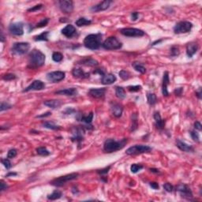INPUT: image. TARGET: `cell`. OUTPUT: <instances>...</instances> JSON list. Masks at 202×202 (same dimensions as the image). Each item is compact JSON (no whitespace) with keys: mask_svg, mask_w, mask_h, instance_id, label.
I'll list each match as a JSON object with an SVG mask.
<instances>
[{"mask_svg":"<svg viewBox=\"0 0 202 202\" xmlns=\"http://www.w3.org/2000/svg\"><path fill=\"white\" fill-rule=\"evenodd\" d=\"M45 54L40 50L34 49L28 55V67L29 68H38L44 65Z\"/></svg>","mask_w":202,"mask_h":202,"instance_id":"cell-1","label":"cell"},{"mask_svg":"<svg viewBox=\"0 0 202 202\" xmlns=\"http://www.w3.org/2000/svg\"><path fill=\"white\" fill-rule=\"evenodd\" d=\"M127 143V138H124L121 141H115L114 139H108L103 144V150L105 153H112L122 149Z\"/></svg>","mask_w":202,"mask_h":202,"instance_id":"cell-2","label":"cell"},{"mask_svg":"<svg viewBox=\"0 0 202 202\" xmlns=\"http://www.w3.org/2000/svg\"><path fill=\"white\" fill-rule=\"evenodd\" d=\"M102 35L100 33L97 34H89L84 40V46L89 50H98L102 45Z\"/></svg>","mask_w":202,"mask_h":202,"instance_id":"cell-3","label":"cell"},{"mask_svg":"<svg viewBox=\"0 0 202 202\" xmlns=\"http://www.w3.org/2000/svg\"><path fill=\"white\" fill-rule=\"evenodd\" d=\"M78 176H79L78 173H71V174H68L66 175H64V176H61L59 178H57V179H54V180H52L50 182V184L52 185V186H57V187H61V186H62L63 185L69 182L78 179Z\"/></svg>","mask_w":202,"mask_h":202,"instance_id":"cell-4","label":"cell"},{"mask_svg":"<svg viewBox=\"0 0 202 202\" xmlns=\"http://www.w3.org/2000/svg\"><path fill=\"white\" fill-rule=\"evenodd\" d=\"M30 49V44L27 42L15 43L11 48L12 54L14 55H23Z\"/></svg>","mask_w":202,"mask_h":202,"instance_id":"cell-5","label":"cell"},{"mask_svg":"<svg viewBox=\"0 0 202 202\" xmlns=\"http://www.w3.org/2000/svg\"><path fill=\"white\" fill-rule=\"evenodd\" d=\"M122 43L118 40L115 36H110L107 38L102 44V47L105 50H118L122 47Z\"/></svg>","mask_w":202,"mask_h":202,"instance_id":"cell-6","label":"cell"},{"mask_svg":"<svg viewBox=\"0 0 202 202\" xmlns=\"http://www.w3.org/2000/svg\"><path fill=\"white\" fill-rule=\"evenodd\" d=\"M152 151V148L148 145H136L129 147L126 150V153L127 155H134L137 154H142V153H149Z\"/></svg>","mask_w":202,"mask_h":202,"instance_id":"cell-7","label":"cell"},{"mask_svg":"<svg viewBox=\"0 0 202 202\" xmlns=\"http://www.w3.org/2000/svg\"><path fill=\"white\" fill-rule=\"evenodd\" d=\"M193 28V24L190 21H179L174 25V33L175 34H182L190 32Z\"/></svg>","mask_w":202,"mask_h":202,"instance_id":"cell-8","label":"cell"},{"mask_svg":"<svg viewBox=\"0 0 202 202\" xmlns=\"http://www.w3.org/2000/svg\"><path fill=\"white\" fill-rule=\"evenodd\" d=\"M121 34L129 37H141L145 35V32L136 28H124L120 30Z\"/></svg>","mask_w":202,"mask_h":202,"instance_id":"cell-9","label":"cell"},{"mask_svg":"<svg viewBox=\"0 0 202 202\" xmlns=\"http://www.w3.org/2000/svg\"><path fill=\"white\" fill-rule=\"evenodd\" d=\"M66 77V73L63 71H53V72H50L47 74V79L51 82L53 83H58L61 81L65 78Z\"/></svg>","mask_w":202,"mask_h":202,"instance_id":"cell-10","label":"cell"},{"mask_svg":"<svg viewBox=\"0 0 202 202\" xmlns=\"http://www.w3.org/2000/svg\"><path fill=\"white\" fill-rule=\"evenodd\" d=\"M176 190L179 193V194L184 198L190 199L193 198V193L190 188L187 185L183 183H181L178 185L176 187Z\"/></svg>","mask_w":202,"mask_h":202,"instance_id":"cell-11","label":"cell"},{"mask_svg":"<svg viewBox=\"0 0 202 202\" xmlns=\"http://www.w3.org/2000/svg\"><path fill=\"white\" fill-rule=\"evenodd\" d=\"M84 133H85V130L83 127L74 128V129L72 131L73 137H71V141L73 142H77L80 145L81 142L84 140Z\"/></svg>","mask_w":202,"mask_h":202,"instance_id":"cell-12","label":"cell"},{"mask_svg":"<svg viewBox=\"0 0 202 202\" xmlns=\"http://www.w3.org/2000/svg\"><path fill=\"white\" fill-rule=\"evenodd\" d=\"M9 33L14 36H22L24 34V25L22 22H15L9 26Z\"/></svg>","mask_w":202,"mask_h":202,"instance_id":"cell-13","label":"cell"},{"mask_svg":"<svg viewBox=\"0 0 202 202\" xmlns=\"http://www.w3.org/2000/svg\"><path fill=\"white\" fill-rule=\"evenodd\" d=\"M59 8L64 14H71L73 10V2L70 0H62L59 2Z\"/></svg>","mask_w":202,"mask_h":202,"instance_id":"cell-14","label":"cell"},{"mask_svg":"<svg viewBox=\"0 0 202 202\" xmlns=\"http://www.w3.org/2000/svg\"><path fill=\"white\" fill-rule=\"evenodd\" d=\"M45 89V84L42 81L35 80L32 84L28 85V87L25 88L23 90V92H30V91H40Z\"/></svg>","mask_w":202,"mask_h":202,"instance_id":"cell-15","label":"cell"},{"mask_svg":"<svg viewBox=\"0 0 202 202\" xmlns=\"http://www.w3.org/2000/svg\"><path fill=\"white\" fill-rule=\"evenodd\" d=\"M112 3V1L110 0H105V1H103V2H100L97 5L92 7L91 8V11L93 12V13H97V12H100L103 11V10H106L108 9L109 7H110V4Z\"/></svg>","mask_w":202,"mask_h":202,"instance_id":"cell-16","label":"cell"},{"mask_svg":"<svg viewBox=\"0 0 202 202\" xmlns=\"http://www.w3.org/2000/svg\"><path fill=\"white\" fill-rule=\"evenodd\" d=\"M106 91L107 90L104 88H101V89H91L89 91V95L90 97L95 98V99H100V98H103L105 96Z\"/></svg>","mask_w":202,"mask_h":202,"instance_id":"cell-17","label":"cell"},{"mask_svg":"<svg viewBox=\"0 0 202 202\" xmlns=\"http://www.w3.org/2000/svg\"><path fill=\"white\" fill-rule=\"evenodd\" d=\"M62 34H63L67 38H72L73 36L76 35L77 30L76 28L72 25H67L65 26L62 29Z\"/></svg>","mask_w":202,"mask_h":202,"instance_id":"cell-18","label":"cell"},{"mask_svg":"<svg viewBox=\"0 0 202 202\" xmlns=\"http://www.w3.org/2000/svg\"><path fill=\"white\" fill-rule=\"evenodd\" d=\"M110 110L112 115L116 118H119L122 116V111H123V108L119 103H110Z\"/></svg>","mask_w":202,"mask_h":202,"instance_id":"cell-19","label":"cell"},{"mask_svg":"<svg viewBox=\"0 0 202 202\" xmlns=\"http://www.w3.org/2000/svg\"><path fill=\"white\" fill-rule=\"evenodd\" d=\"M170 84V79H169V73L166 71L163 73V83H162V93L164 97H167L169 95V92L167 90V86Z\"/></svg>","mask_w":202,"mask_h":202,"instance_id":"cell-20","label":"cell"},{"mask_svg":"<svg viewBox=\"0 0 202 202\" xmlns=\"http://www.w3.org/2000/svg\"><path fill=\"white\" fill-rule=\"evenodd\" d=\"M198 48H199V47H198V44L197 43H189L188 44L186 45V54L190 58H192L197 53Z\"/></svg>","mask_w":202,"mask_h":202,"instance_id":"cell-21","label":"cell"},{"mask_svg":"<svg viewBox=\"0 0 202 202\" xmlns=\"http://www.w3.org/2000/svg\"><path fill=\"white\" fill-rule=\"evenodd\" d=\"M116 77L115 74L113 73H107V74H103L101 78V83L103 85H111L116 81Z\"/></svg>","mask_w":202,"mask_h":202,"instance_id":"cell-22","label":"cell"},{"mask_svg":"<svg viewBox=\"0 0 202 202\" xmlns=\"http://www.w3.org/2000/svg\"><path fill=\"white\" fill-rule=\"evenodd\" d=\"M176 146L182 152H186V153H193L194 149L191 145H189L188 144L185 143L183 141H180V140H177L176 141Z\"/></svg>","mask_w":202,"mask_h":202,"instance_id":"cell-23","label":"cell"},{"mask_svg":"<svg viewBox=\"0 0 202 202\" xmlns=\"http://www.w3.org/2000/svg\"><path fill=\"white\" fill-rule=\"evenodd\" d=\"M57 95H64V96H68V97H73L78 94V90L76 88H70V89H65L59 90L55 92Z\"/></svg>","mask_w":202,"mask_h":202,"instance_id":"cell-24","label":"cell"},{"mask_svg":"<svg viewBox=\"0 0 202 202\" xmlns=\"http://www.w3.org/2000/svg\"><path fill=\"white\" fill-rule=\"evenodd\" d=\"M72 74L74 78H81V79H85V78H89L90 74L89 73H86L81 69L79 68H73L72 70Z\"/></svg>","mask_w":202,"mask_h":202,"instance_id":"cell-25","label":"cell"},{"mask_svg":"<svg viewBox=\"0 0 202 202\" xmlns=\"http://www.w3.org/2000/svg\"><path fill=\"white\" fill-rule=\"evenodd\" d=\"M153 118H154V120H155V126L157 127L158 129H162L164 128L165 125V121L163 119L161 118V115L159 112H155L154 115H153Z\"/></svg>","mask_w":202,"mask_h":202,"instance_id":"cell-26","label":"cell"},{"mask_svg":"<svg viewBox=\"0 0 202 202\" xmlns=\"http://www.w3.org/2000/svg\"><path fill=\"white\" fill-rule=\"evenodd\" d=\"M78 64L86 66H96L99 64V62L96 59H93L92 58H85L78 62Z\"/></svg>","mask_w":202,"mask_h":202,"instance_id":"cell-27","label":"cell"},{"mask_svg":"<svg viewBox=\"0 0 202 202\" xmlns=\"http://www.w3.org/2000/svg\"><path fill=\"white\" fill-rule=\"evenodd\" d=\"M44 104L48 107V108H52V109H56V108H59L62 104V102L59 100H50L44 101Z\"/></svg>","mask_w":202,"mask_h":202,"instance_id":"cell-28","label":"cell"},{"mask_svg":"<svg viewBox=\"0 0 202 202\" xmlns=\"http://www.w3.org/2000/svg\"><path fill=\"white\" fill-rule=\"evenodd\" d=\"M132 66L134 68V70L137 72H139L140 73H146V68L144 66V65L141 62H134L132 63Z\"/></svg>","mask_w":202,"mask_h":202,"instance_id":"cell-29","label":"cell"},{"mask_svg":"<svg viewBox=\"0 0 202 202\" xmlns=\"http://www.w3.org/2000/svg\"><path fill=\"white\" fill-rule=\"evenodd\" d=\"M75 24L78 27H81V26L89 25L90 24H92V21L85 18V17H80L75 21Z\"/></svg>","mask_w":202,"mask_h":202,"instance_id":"cell-30","label":"cell"},{"mask_svg":"<svg viewBox=\"0 0 202 202\" xmlns=\"http://www.w3.org/2000/svg\"><path fill=\"white\" fill-rule=\"evenodd\" d=\"M78 121L85 122L86 124H90L93 119V113L90 112L88 115H81L80 118H78Z\"/></svg>","mask_w":202,"mask_h":202,"instance_id":"cell-31","label":"cell"},{"mask_svg":"<svg viewBox=\"0 0 202 202\" xmlns=\"http://www.w3.org/2000/svg\"><path fill=\"white\" fill-rule=\"evenodd\" d=\"M48 35H49L48 31L43 32L42 33H40V35L34 36V40L36 41H48Z\"/></svg>","mask_w":202,"mask_h":202,"instance_id":"cell-32","label":"cell"},{"mask_svg":"<svg viewBox=\"0 0 202 202\" xmlns=\"http://www.w3.org/2000/svg\"><path fill=\"white\" fill-rule=\"evenodd\" d=\"M43 126L49 129H53V130H58L61 127L54 123L53 122H43Z\"/></svg>","mask_w":202,"mask_h":202,"instance_id":"cell-33","label":"cell"},{"mask_svg":"<svg viewBox=\"0 0 202 202\" xmlns=\"http://www.w3.org/2000/svg\"><path fill=\"white\" fill-rule=\"evenodd\" d=\"M115 95L118 99H124L126 97V92L125 89L122 87L117 86L115 88Z\"/></svg>","mask_w":202,"mask_h":202,"instance_id":"cell-34","label":"cell"},{"mask_svg":"<svg viewBox=\"0 0 202 202\" xmlns=\"http://www.w3.org/2000/svg\"><path fill=\"white\" fill-rule=\"evenodd\" d=\"M147 100H148V103L149 105H155L156 102H157V98L156 96L154 93H151L148 92L147 93Z\"/></svg>","mask_w":202,"mask_h":202,"instance_id":"cell-35","label":"cell"},{"mask_svg":"<svg viewBox=\"0 0 202 202\" xmlns=\"http://www.w3.org/2000/svg\"><path fill=\"white\" fill-rule=\"evenodd\" d=\"M62 195V193L61 191L54 190L52 194H49V195L47 196V199L51 201L58 200V199L61 198Z\"/></svg>","mask_w":202,"mask_h":202,"instance_id":"cell-36","label":"cell"},{"mask_svg":"<svg viewBox=\"0 0 202 202\" xmlns=\"http://www.w3.org/2000/svg\"><path fill=\"white\" fill-rule=\"evenodd\" d=\"M132 123H131V131H134L137 129L138 126V118H137V114H133L132 115Z\"/></svg>","mask_w":202,"mask_h":202,"instance_id":"cell-37","label":"cell"},{"mask_svg":"<svg viewBox=\"0 0 202 202\" xmlns=\"http://www.w3.org/2000/svg\"><path fill=\"white\" fill-rule=\"evenodd\" d=\"M38 155H42V156H47L50 155V152L45 147H39L36 149Z\"/></svg>","mask_w":202,"mask_h":202,"instance_id":"cell-38","label":"cell"},{"mask_svg":"<svg viewBox=\"0 0 202 202\" xmlns=\"http://www.w3.org/2000/svg\"><path fill=\"white\" fill-rule=\"evenodd\" d=\"M63 59V55L60 52H54L52 54V59L55 62H60Z\"/></svg>","mask_w":202,"mask_h":202,"instance_id":"cell-39","label":"cell"},{"mask_svg":"<svg viewBox=\"0 0 202 202\" xmlns=\"http://www.w3.org/2000/svg\"><path fill=\"white\" fill-rule=\"evenodd\" d=\"M119 76L120 78L124 81L128 80V79H129V78H131V74H130V73H129V71L124 70H122L120 71Z\"/></svg>","mask_w":202,"mask_h":202,"instance_id":"cell-40","label":"cell"},{"mask_svg":"<svg viewBox=\"0 0 202 202\" xmlns=\"http://www.w3.org/2000/svg\"><path fill=\"white\" fill-rule=\"evenodd\" d=\"M142 168H143V166H142V165L134 163V164H132L131 167H130V171H131L132 173H137V172L140 171Z\"/></svg>","mask_w":202,"mask_h":202,"instance_id":"cell-41","label":"cell"},{"mask_svg":"<svg viewBox=\"0 0 202 202\" xmlns=\"http://www.w3.org/2000/svg\"><path fill=\"white\" fill-rule=\"evenodd\" d=\"M180 54V51H179V47L177 46H173V47L171 48V55L173 57L178 56L179 54Z\"/></svg>","mask_w":202,"mask_h":202,"instance_id":"cell-42","label":"cell"},{"mask_svg":"<svg viewBox=\"0 0 202 202\" xmlns=\"http://www.w3.org/2000/svg\"><path fill=\"white\" fill-rule=\"evenodd\" d=\"M48 22H49V19L44 18L42 19L39 23L36 24V28H42V27H44V26L47 25V24H48Z\"/></svg>","mask_w":202,"mask_h":202,"instance_id":"cell-43","label":"cell"},{"mask_svg":"<svg viewBox=\"0 0 202 202\" xmlns=\"http://www.w3.org/2000/svg\"><path fill=\"white\" fill-rule=\"evenodd\" d=\"M190 136L194 141L198 142V143L200 142V137H199V134H198V132L190 131Z\"/></svg>","mask_w":202,"mask_h":202,"instance_id":"cell-44","label":"cell"},{"mask_svg":"<svg viewBox=\"0 0 202 202\" xmlns=\"http://www.w3.org/2000/svg\"><path fill=\"white\" fill-rule=\"evenodd\" d=\"M1 162H2V164L4 165V167H6L7 170L10 169V167H12L11 162L9 161V159H2V160H1Z\"/></svg>","mask_w":202,"mask_h":202,"instance_id":"cell-45","label":"cell"},{"mask_svg":"<svg viewBox=\"0 0 202 202\" xmlns=\"http://www.w3.org/2000/svg\"><path fill=\"white\" fill-rule=\"evenodd\" d=\"M163 189L168 193H171L174 190V186L169 182H167V183L163 184Z\"/></svg>","mask_w":202,"mask_h":202,"instance_id":"cell-46","label":"cell"},{"mask_svg":"<svg viewBox=\"0 0 202 202\" xmlns=\"http://www.w3.org/2000/svg\"><path fill=\"white\" fill-rule=\"evenodd\" d=\"M17 155V150L15 148H11L9 149L8 153H7V158L9 159H13Z\"/></svg>","mask_w":202,"mask_h":202,"instance_id":"cell-47","label":"cell"},{"mask_svg":"<svg viewBox=\"0 0 202 202\" xmlns=\"http://www.w3.org/2000/svg\"><path fill=\"white\" fill-rule=\"evenodd\" d=\"M15 78H16V76L13 73H7V74L2 76V79L5 81H12Z\"/></svg>","mask_w":202,"mask_h":202,"instance_id":"cell-48","label":"cell"},{"mask_svg":"<svg viewBox=\"0 0 202 202\" xmlns=\"http://www.w3.org/2000/svg\"><path fill=\"white\" fill-rule=\"evenodd\" d=\"M12 108V106L10 104H9L8 103H5V102H2L1 103V106H0V110L1 111H3V110H9Z\"/></svg>","mask_w":202,"mask_h":202,"instance_id":"cell-49","label":"cell"},{"mask_svg":"<svg viewBox=\"0 0 202 202\" xmlns=\"http://www.w3.org/2000/svg\"><path fill=\"white\" fill-rule=\"evenodd\" d=\"M110 166H108V167H105V168H103V169H101V170H98L97 171V173L99 174H100V175H103V174H107L109 172V171H110Z\"/></svg>","mask_w":202,"mask_h":202,"instance_id":"cell-50","label":"cell"},{"mask_svg":"<svg viewBox=\"0 0 202 202\" xmlns=\"http://www.w3.org/2000/svg\"><path fill=\"white\" fill-rule=\"evenodd\" d=\"M141 89V85H134V86H129L128 90L129 92H138Z\"/></svg>","mask_w":202,"mask_h":202,"instance_id":"cell-51","label":"cell"},{"mask_svg":"<svg viewBox=\"0 0 202 202\" xmlns=\"http://www.w3.org/2000/svg\"><path fill=\"white\" fill-rule=\"evenodd\" d=\"M43 7V5L42 4H39V5H36V6H34L33 7H32V8H30V9H28V12H34V11H36V10H39V9H40L41 8Z\"/></svg>","mask_w":202,"mask_h":202,"instance_id":"cell-52","label":"cell"},{"mask_svg":"<svg viewBox=\"0 0 202 202\" xmlns=\"http://www.w3.org/2000/svg\"><path fill=\"white\" fill-rule=\"evenodd\" d=\"M8 187H9V186H7V184L5 183L3 180H2V181L0 182V190L1 191L6 190L8 189Z\"/></svg>","mask_w":202,"mask_h":202,"instance_id":"cell-53","label":"cell"},{"mask_svg":"<svg viewBox=\"0 0 202 202\" xmlns=\"http://www.w3.org/2000/svg\"><path fill=\"white\" fill-rule=\"evenodd\" d=\"M182 92H183V89L182 88H176L175 90H174V94L178 96V97H181Z\"/></svg>","mask_w":202,"mask_h":202,"instance_id":"cell-54","label":"cell"},{"mask_svg":"<svg viewBox=\"0 0 202 202\" xmlns=\"http://www.w3.org/2000/svg\"><path fill=\"white\" fill-rule=\"evenodd\" d=\"M194 128H195L197 130L201 131L202 126H201V122H198V121H197V122H194Z\"/></svg>","mask_w":202,"mask_h":202,"instance_id":"cell-55","label":"cell"},{"mask_svg":"<svg viewBox=\"0 0 202 202\" xmlns=\"http://www.w3.org/2000/svg\"><path fill=\"white\" fill-rule=\"evenodd\" d=\"M138 17L139 14L137 12H134V13H132L131 14V18L133 21H137V20L138 19Z\"/></svg>","mask_w":202,"mask_h":202,"instance_id":"cell-56","label":"cell"},{"mask_svg":"<svg viewBox=\"0 0 202 202\" xmlns=\"http://www.w3.org/2000/svg\"><path fill=\"white\" fill-rule=\"evenodd\" d=\"M150 186L154 190H158L159 189V184L157 182H150Z\"/></svg>","mask_w":202,"mask_h":202,"instance_id":"cell-57","label":"cell"},{"mask_svg":"<svg viewBox=\"0 0 202 202\" xmlns=\"http://www.w3.org/2000/svg\"><path fill=\"white\" fill-rule=\"evenodd\" d=\"M51 115H52V113L51 112H47V113H45V114H44V115H38V116H36V118H45V117H47V116H50Z\"/></svg>","mask_w":202,"mask_h":202,"instance_id":"cell-58","label":"cell"},{"mask_svg":"<svg viewBox=\"0 0 202 202\" xmlns=\"http://www.w3.org/2000/svg\"><path fill=\"white\" fill-rule=\"evenodd\" d=\"M196 96L198 97V99H201V89H200L198 92H196Z\"/></svg>","mask_w":202,"mask_h":202,"instance_id":"cell-59","label":"cell"},{"mask_svg":"<svg viewBox=\"0 0 202 202\" xmlns=\"http://www.w3.org/2000/svg\"><path fill=\"white\" fill-rule=\"evenodd\" d=\"M17 173H14V172H9V174H7L6 175V177H10V176H16Z\"/></svg>","mask_w":202,"mask_h":202,"instance_id":"cell-60","label":"cell"},{"mask_svg":"<svg viewBox=\"0 0 202 202\" xmlns=\"http://www.w3.org/2000/svg\"><path fill=\"white\" fill-rule=\"evenodd\" d=\"M150 171L154 172V173H159V170L158 169H155V168H150Z\"/></svg>","mask_w":202,"mask_h":202,"instance_id":"cell-61","label":"cell"},{"mask_svg":"<svg viewBox=\"0 0 202 202\" xmlns=\"http://www.w3.org/2000/svg\"><path fill=\"white\" fill-rule=\"evenodd\" d=\"M4 36H3V33L2 32L1 33V42H4Z\"/></svg>","mask_w":202,"mask_h":202,"instance_id":"cell-62","label":"cell"},{"mask_svg":"<svg viewBox=\"0 0 202 202\" xmlns=\"http://www.w3.org/2000/svg\"><path fill=\"white\" fill-rule=\"evenodd\" d=\"M162 41V40H156L155 42L153 43V44H152V46H153V45H155V44H159V43H160Z\"/></svg>","mask_w":202,"mask_h":202,"instance_id":"cell-63","label":"cell"}]
</instances>
